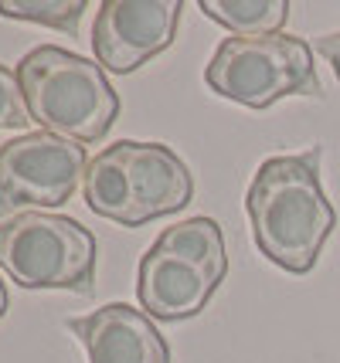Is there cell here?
Segmentation results:
<instances>
[{
    "label": "cell",
    "mask_w": 340,
    "mask_h": 363,
    "mask_svg": "<svg viewBox=\"0 0 340 363\" xmlns=\"http://www.w3.org/2000/svg\"><path fill=\"white\" fill-rule=\"evenodd\" d=\"M89 353V363H170V347L153 319L126 302H106L65 323Z\"/></svg>",
    "instance_id": "9"
},
{
    "label": "cell",
    "mask_w": 340,
    "mask_h": 363,
    "mask_svg": "<svg viewBox=\"0 0 340 363\" xmlns=\"http://www.w3.org/2000/svg\"><path fill=\"white\" fill-rule=\"evenodd\" d=\"M180 0H106L92 24L96 62L106 72L130 75L174 45L180 28Z\"/></svg>",
    "instance_id": "8"
},
{
    "label": "cell",
    "mask_w": 340,
    "mask_h": 363,
    "mask_svg": "<svg viewBox=\"0 0 340 363\" xmlns=\"http://www.w3.org/2000/svg\"><path fill=\"white\" fill-rule=\"evenodd\" d=\"M85 170V146L45 129L0 143V218L68 204Z\"/></svg>",
    "instance_id": "7"
},
{
    "label": "cell",
    "mask_w": 340,
    "mask_h": 363,
    "mask_svg": "<svg viewBox=\"0 0 340 363\" xmlns=\"http://www.w3.org/2000/svg\"><path fill=\"white\" fill-rule=\"evenodd\" d=\"M96 235L75 218L28 211L0 221V269L21 289L89 296L96 289Z\"/></svg>",
    "instance_id": "5"
},
{
    "label": "cell",
    "mask_w": 340,
    "mask_h": 363,
    "mask_svg": "<svg viewBox=\"0 0 340 363\" xmlns=\"http://www.w3.org/2000/svg\"><path fill=\"white\" fill-rule=\"evenodd\" d=\"M245 211L256 248L279 269L307 275L337 228V211L320 184V150L265 160L248 184Z\"/></svg>",
    "instance_id": "1"
},
{
    "label": "cell",
    "mask_w": 340,
    "mask_h": 363,
    "mask_svg": "<svg viewBox=\"0 0 340 363\" xmlns=\"http://www.w3.org/2000/svg\"><path fill=\"white\" fill-rule=\"evenodd\" d=\"M201 14L214 24L228 28L238 38L256 34H283V24L290 21L286 0H201Z\"/></svg>",
    "instance_id": "10"
},
{
    "label": "cell",
    "mask_w": 340,
    "mask_h": 363,
    "mask_svg": "<svg viewBox=\"0 0 340 363\" xmlns=\"http://www.w3.org/2000/svg\"><path fill=\"white\" fill-rule=\"evenodd\" d=\"M14 72L28 116L45 133L75 143H99L119 119V95L102 65L68 48H31Z\"/></svg>",
    "instance_id": "3"
},
{
    "label": "cell",
    "mask_w": 340,
    "mask_h": 363,
    "mask_svg": "<svg viewBox=\"0 0 340 363\" xmlns=\"http://www.w3.org/2000/svg\"><path fill=\"white\" fill-rule=\"evenodd\" d=\"M85 0H0V17L31 21L55 31L79 34V21L85 14Z\"/></svg>",
    "instance_id": "11"
},
{
    "label": "cell",
    "mask_w": 340,
    "mask_h": 363,
    "mask_svg": "<svg viewBox=\"0 0 340 363\" xmlns=\"http://www.w3.org/2000/svg\"><path fill=\"white\" fill-rule=\"evenodd\" d=\"M214 95L248 109H269L286 95H320L313 48L296 34H256L225 38L204 68Z\"/></svg>",
    "instance_id": "6"
},
{
    "label": "cell",
    "mask_w": 340,
    "mask_h": 363,
    "mask_svg": "<svg viewBox=\"0 0 340 363\" xmlns=\"http://www.w3.org/2000/svg\"><path fill=\"white\" fill-rule=\"evenodd\" d=\"M7 309H11V296H7V285L0 279V319L7 316Z\"/></svg>",
    "instance_id": "14"
},
{
    "label": "cell",
    "mask_w": 340,
    "mask_h": 363,
    "mask_svg": "<svg viewBox=\"0 0 340 363\" xmlns=\"http://www.w3.org/2000/svg\"><path fill=\"white\" fill-rule=\"evenodd\" d=\"M31 123L24 95H21V82L17 72L0 65V129H24Z\"/></svg>",
    "instance_id": "12"
},
{
    "label": "cell",
    "mask_w": 340,
    "mask_h": 363,
    "mask_svg": "<svg viewBox=\"0 0 340 363\" xmlns=\"http://www.w3.org/2000/svg\"><path fill=\"white\" fill-rule=\"evenodd\" d=\"M82 190L99 218L140 228L184 211L194 197V180L167 143L119 140L89 160Z\"/></svg>",
    "instance_id": "2"
},
{
    "label": "cell",
    "mask_w": 340,
    "mask_h": 363,
    "mask_svg": "<svg viewBox=\"0 0 340 363\" xmlns=\"http://www.w3.org/2000/svg\"><path fill=\"white\" fill-rule=\"evenodd\" d=\"M313 48H317V55H320V58L334 68V75H337V82H340V31L317 38V45H313Z\"/></svg>",
    "instance_id": "13"
},
{
    "label": "cell",
    "mask_w": 340,
    "mask_h": 363,
    "mask_svg": "<svg viewBox=\"0 0 340 363\" xmlns=\"http://www.w3.org/2000/svg\"><path fill=\"white\" fill-rule=\"evenodd\" d=\"M228 275L221 224L214 218H187L167 228L140 258L136 299L150 319H194Z\"/></svg>",
    "instance_id": "4"
}]
</instances>
